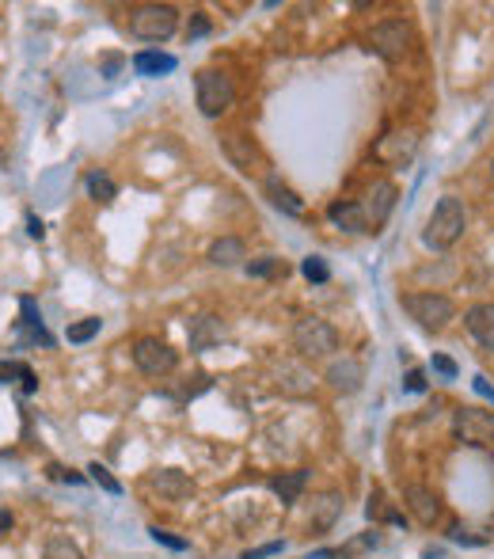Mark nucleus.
I'll return each instance as SVG.
<instances>
[{"label": "nucleus", "mask_w": 494, "mask_h": 559, "mask_svg": "<svg viewBox=\"0 0 494 559\" xmlns=\"http://www.w3.org/2000/svg\"><path fill=\"white\" fill-rule=\"evenodd\" d=\"M464 229H468V210H464V202L453 198V194H445L434 206V213H430L426 229H422V244L434 251H445L464 236Z\"/></svg>", "instance_id": "1"}, {"label": "nucleus", "mask_w": 494, "mask_h": 559, "mask_svg": "<svg viewBox=\"0 0 494 559\" xmlns=\"http://www.w3.org/2000/svg\"><path fill=\"white\" fill-rule=\"evenodd\" d=\"M126 27L137 42H168L179 31V12L171 4H137L130 8Z\"/></svg>", "instance_id": "2"}, {"label": "nucleus", "mask_w": 494, "mask_h": 559, "mask_svg": "<svg viewBox=\"0 0 494 559\" xmlns=\"http://www.w3.org/2000/svg\"><path fill=\"white\" fill-rule=\"evenodd\" d=\"M403 312L415 320L418 328H426V331H445L449 328V320L456 316L453 301H449L445 293H434V290L407 293V297H403Z\"/></svg>", "instance_id": "3"}, {"label": "nucleus", "mask_w": 494, "mask_h": 559, "mask_svg": "<svg viewBox=\"0 0 494 559\" xmlns=\"http://www.w3.org/2000/svg\"><path fill=\"white\" fill-rule=\"evenodd\" d=\"M194 96H198V111L206 118H221L236 103V88H232V77L217 73V69H202L194 77Z\"/></svg>", "instance_id": "4"}, {"label": "nucleus", "mask_w": 494, "mask_h": 559, "mask_svg": "<svg viewBox=\"0 0 494 559\" xmlns=\"http://www.w3.org/2000/svg\"><path fill=\"white\" fill-rule=\"evenodd\" d=\"M293 347L301 350L304 358H327L339 350V331L320 316H304L293 324Z\"/></svg>", "instance_id": "5"}, {"label": "nucleus", "mask_w": 494, "mask_h": 559, "mask_svg": "<svg viewBox=\"0 0 494 559\" xmlns=\"http://www.w3.org/2000/svg\"><path fill=\"white\" fill-rule=\"evenodd\" d=\"M411 23L407 20H380L369 35H365V46L384 61H399L407 58V50H411Z\"/></svg>", "instance_id": "6"}, {"label": "nucleus", "mask_w": 494, "mask_h": 559, "mask_svg": "<svg viewBox=\"0 0 494 559\" xmlns=\"http://www.w3.org/2000/svg\"><path fill=\"white\" fill-rule=\"evenodd\" d=\"M133 366L141 369L145 377H168L171 369L179 366V354H175L164 339H152V335H145V339H137V343H133Z\"/></svg>", "instance_id": "7"}, {"label": "nucleus", "mask_w": 494, "mask_h": 559, "mask_svg": "<svg viewBox=\"0 0 494 559\" xmlns=\"http://www.w3.org/2000/svg\"><path fill=\"white\" fill-rule=\"evenodd\" d=\"M221 153L228 156V164L236 168V172H244V175H270L266 168V156H263V149L251 141L247 134H221Z\"/></svg>", "instance_id": "8"}, {"label": "nucleus", "mask_w": 494, "mask_h": 559, "mask_svg": "<svg viewBox=\"0 0 494 559\" xmlns=\"http://www.w3.org/2000/svg\"><path fill=\"white\" fill-rule=\"evenodd\" d=\"M453 430L464 445L483 449V445L494 442V411H483V407H460V411L453 415Z\"/></svg>", "instance_id": "9"}, {"label": "nucleus", "mask_w": 494, "mask_h": 559, "mask_svg": "<svg viewBox=\"0 0 494 559\" xmlns=\"http://www.w3.org/2000/svg\"><path fill=\"white\" fill-rule=\"evenodd\" d=\"M396 198H399V191H396V183H392V179H380V183L369 187L365 202H361L369 232H380V225L392 217V210H396Z\"/></svg>", "instance_id": "10"}, {"label": "nucleus", "mask_w": 494, "mask_h": 559, "mask_svg": "<svg viewBox=\"0 0 494 559\" xmlns=\"http://www.w3.org/2000/svg\"><path fill=\"white\" fill-rule=\"evenodd\" d=\"M149 487L152 491H160L168 502H179L194 495V480H190L187 472H179V468H160V472H152Z\"/></svg>", "instance_id": "11"}, {"label": "nucleus", "mask_w": 494, "mask_h": 559, "mask_svg": "<svg viewBox=\"0 0 494 559\" xmlns=\"http://www.w3.org/2000/svg\"><path fill=\"white\" fill-rule=\"evenodd\" d=\"M464 328L472 331V339L483 350H494V301H479L464 312Z\"/></svg>", "instance_id": "12"}, {"label": "nucleus", "mask_w": 494, "mask_h": 559, "mask_svg": "<svg viewBox=\"0 0 494 559\" xmlns=\"http://www.w3.org/2000/svg\"><path fill=\"white\" fill-rule=\"evenodd\" d=\"M415 149H418V137L411 130H396V134L380 137L377 160H384V164H407L415 156Z\"/></svg>", "instance_id": "13"}, {"label": "nucleus", "mask_w": 494, "mask_h": 559, "mask_svg": "<svg viewBox=\"0 0 494 559\" xmlns=\"http://www.w3.org/2000/svg\"><path fill=\"white\" fill-rule=\"evenodd\" d=\"M187 339H190V350L202 354V350L217 347V343L225 339V324H221L217 316H194L187 328Z\"/></svg>", "instance_id": "14"}, {"label": "nucleus", "mask_w": 494, "mask_h": 559, "mask_svg": "<svg viewBox=\"0 0 494 559\" xmlns=\"http://www.w3.org/2000/svg\"><path fill=\"white\" fill-rule=\"evenodd\" d=\"M403 502H407V510H411L422 525H434V521L441 518V499H437L430 487H418V483H411V487L403 491Z\"/></svg>", "instance_id": "15"}, {"label": "nucleus", "mask_w": 494, "mask_h": 559, "mask_svg": "<svg viewBox=\"0 0 494 559\" xmlns=\"http://www.w3.org/2000/svg\"><path fill=\"white\" fill-rule=\"evenodd\" d=\"M361 377H365V369H361V362L358 358H350V354H342V358H335V362L327 366V381L339 388V392H358Z\"/></svg>", "instance_id": "16"}, {"label": "nucleus", "mask_w": 494, "mask_h": 559, "mask_svg": "<svg viewBox=\"0 0 494 559\" xmlns=\"http://www.w3.org/2000/svg\"><path fill=\"white\" fill-rule=\"evenodd\" d=\"M266 183V198H270V206L274 210H282L289 213V217H304V202H301V194L297 191H289L278 175H266L263 179Z\"/></svg>", "instance_id": "17"}, {"label": "nucleus", "mask_w": 494, "mask_h": 559, "mask_svg": "<svg viewBox=\"0 0 494 559\" xmlns=\"http://www.w3.org/2000/svg\"><path fill=\"white\" fill-rule=\"evenodd\" d=\"M19 305H23V320H19L23 339H27V343H38V347H54V335H50V331H46V324H42V316H38L35 301H31V297H23Z\"/></svg>", "instance_id": "18"}, {"label": "nucleus", "mask_w": 494, "mask_h": 559, "mask_svg": "<svg viewBox=\"0 0 494 559\" xmlns=\"http://www.w3.org/2000/svg\"><path fill=\"white\" fill-rule=\"evenodd\" d=\"M339 514H342V495H339V491H323V495H316V499H312L308 525H312V529H331Z\"/></svg>", "instance_id": "19"}, {"label": "nucleus", "mask_w": 494, "mask_h": 559, "mask_svg": "<svg viewBox=\"0 0 494 559\" xmlns=\"http://www.w3.org/2000/svg\"><path fill=\"white\" fill-rule=\"evenodd\" d=\"M244 259H247V248L240 236H221V240L209 244V263L213 267H240Z\"/></svg>", "instance_id": "20"}, {"label": "nucleus", "mask_w": 494, "mask_h": 559, "mask_svg": "<svg viewBox=\"0 0 494 559\" xmlns=\"http://www.w3.org/2000/svg\"><path fill=\"white\" fill-rule=\"evenodd\" d=\"M327 217H331L342 232H369L361 202H331V206H327Z\"/></svg>", "instance_id": "21"}, {"label": "nucleus", "mask_w": 494, "mask_h": 559, "mask_svg": "<svg viewBox=\"0 0 494 559\" xmlns=\"http://www.w3.org/2000/svg\"><path fill=\"white\" fill-rule=\"evenodd\" d=\"M304 483H308V468H293V472L274 476V480H270V491L282 499V506H293V502L301 499Z\"/></svg>", "instance_id": "22"}, {"label": "nucleus", "mask_w": 494, "mask_h": 559, "mask_svg": "<svg viewBox=\"0 0 494 559\" xmlns=\"http://www.w3.org/2000/svg\"><path fill=\"white\" fill-rule=\"evenodd\" d=\"M175 65H179V61L171 58V54H160V50H141V54H133V69H137L141 77H164Z\"/></svg>", "instance_id": "23"}, {"label": "nucleus", "mask_w": 494, "mask_h": 559, "mask_svg": "<svg viewBox=\"0 0 494 559\" xmlns=\"http://www.w3.org/2000/svg\"><path fill=\"white\" fill-rule=\"evenodd\" d=\"M16 377L23 381V392H27V396L38 388V377L31 373L27 362H0V385H8V381H16Z\"/></svg>", "instance_id": "24"}, {"label": "nucleus", "mask_w": 494, "mask_h": 559, "mask_svg": "<svg viewBox=\"0 0 494 559\" xmlns=\"http://www.w3.org/2000/svg\"><path fill=\"white\" fill-rule=\"evenodd\" d=\"M84 183H88V194H92L95 202H103V206L118 198V187H114V179H111V175H103V172H88V179H84Z\"/></svg>", "instance_id": "25"}, {"label": "nucleus", "mask_w": 494, "mask_h": 559, "mask_svg": "<svg viewBox=\"0 0 494 559\" xmlns=\"http://www.w3.org/2000/svg\"><path fill=\"white\" fill-rule=\"evenodd\" d=\"M278 377H289V381H285V392H308V388H312V373H304L301 366H293V362H282V366H278Z\"/></svg>", "instance_id": "26"}, {"label": "nucleus", "mask_w": 494, "mask_h": 559, "mask_svg": "<svg viewBox=\"0 0 494 559\" xmlns=\"http://www.w3.org/2000/svg\"><path fill=\"white\" fill-rule=\"evenodd\" d=\"M42 559H84V556H80V548H76L69 537H50L46 540V552H42Z\"/></svg>", "instance_id": "27"}, {"label": "nucleus", "mask_w": 494, "mask_h": 559, "mask_svg": "<svg viewBox=\"0 0 494 559\" xmlns=\"http://www.w3.org/2000/svg\"><path fill=\"white\" fill-rule=\"evenodd\" d=\"M247 274L251 278H274V274H285V263L278 255H263V259H251L247 263Z\"/></svg>", "instance_id": "28"}, {"label": "nucleus", "mask_w": 494, "mask_h": 559, "mask_svg": "<svg viewBox=\"0 0 494 559\" xmlns=\"http://www.w3.org/2000/svg\"><path fill=\"white\" fill-rule=\"evenodd\" d=\"M99 331H103V320H99V316L76 320V324H69V343H88V339H95Z\"/></svg>", "instance_id": "29"}, {"label": "nucleus", "mask_w": 494, "mask_h": 559, "mask_svg": "<svg viewBox=\"0 0 494 559\" xmlns=\"http://www.w3.org/2000/svg\"><path fill=\"white\" fill-rule=\"evenodd\" d=\"M301 274L308 278V282H316V286H323L327 278H331V270H327V263H323V255H308L301 263Z\"/></svg>", "instance_id": "30"}, {"label": "nucleus", "mask_w": 494, "mask_h": 559, "mask_svg": "<svg viewBox=\"0 0 494 559\" xmlns=\"http://www.w3.org/2000/svg\"><path fill=\"white\" fill-rule=\"evenodd\" d=\"M369 518H380V521H403V514H399V510H392V506H388V499H384V495H380V491H373V495H369Z\"/></svg>", "instance_id": "31"}, {"label": "nucleus", "mask_w": 494, "mask_h": 559, "mask_svg": "<svg viewBox=\"0 0 494 559\" xmlns=\"http://www.w3.org/2000/svg\"><path fill=\"white\" fill-rule=\"evenodd\" d=\"M88 476H92V480L99 483L103 491H111V495H118V491H122V483L114 480V476L107 472V468H103V464H88Z\"/></svg>", "instance_id": "32"}, {"label": "nucleus", "mask_w": 494, "mask_h": 559, "mask_svg": "<svg viewBox=\"0 0 494 559\" xmlns=\"http://www.w3.org/2000/svg\"><path fill=\"white\" fill-rule=\"evenodd\" d=\"M430 366H434V373L437 377H445V381H456V373H460L449 354H434V362H430Z\"/></svg>", "instance_id": "33"}, {"label": "nucleus", "mask_w": 494, "mask_h": 559, "mask_svg": "<svg viewBox=\"0 0 494 559\" xmlns=\"http://www.w3.org/2000/svg\"><path fill=\"white\" fill-rule=\"evenodd\" d=\"M206 31H209L206 12H194V20H190V27H187V39H198V35H206Z\"/></svg>", "instance_id": "34"}, {"label": "nucleus", "mask_w": 494, "mask_h": 559, "mask_svg": "<svg viewBox=\"0 0 494 559\" xmlns=\"http://www.w3.org/2000/svg\"><path fill=\"white\" fill-rule=\"evenodd\" d=\"M403 388H407V392H422V388H426V373H422V369H411V373L403 377Z\"/></svg>", "instance_id": "35"}, {"label": "nucleus", "mask_w": 494, "mask_h": 559, "mask_svg": "<svg viewBox=\"0 0 494 559\" xmlns=\"http://www.w3.org/2000/svg\"><path fill=\"white\" fill-rule=\"evenodd\" d=\"M152 540H160V544H168V548H175V552H183L187 548V540H179V537H171V533H164V529H149Z\"/></svg>", "instance_id": "36"}, {"label": "nucleus", "mask_w": 494, "mask_h": 559, "mask_svg": "<svg viewBox=\"0 0 494 559\" xmlns=\"http://www.w3.org/2000/svg\"><path fill=\"white\" fill-rule=\"evenodd\" d=\"M282 552V544L274 540V544H263V548H251V552H244V559H266V556H278Z\"/></svg>", "instance_id": "37"}, {"label": "nucleus", "mask_w": 494, "mask_h": 559, "mask_svg": "<svg viewBox=\"0 0 494 559\" xmlns=\"http://www.w3.org/2000/svg\"><path fill=\"white\" fill-rule=\"evenodd\" d=\"M50 476L61 483H84V476H76V472H69V468H61V464H50Z\"/></svg>", "instance_id": "38"}, {"label": "nucleus", "mask_w": 494, "mask_h": 559, "mask_svg": "<svg viewBox=\"0 0 494 559\" xmlns=\"http://www.w3.org/2000/svg\"><path fill=\"white\" fill-rule=\"evenodd\" d=\"M27 232H31V236H35V240H42V221H38L35 213H31V217H27Z\"/></svg>", "instance_id": "39"}, {"label": "nucleus", "mask_w": 494, "mask_h": 559, "mask_svg": "<svg viewBox=\"0 0 494 559\" xmlns=\"http://www.w3.org/2000/svg\"><path fill=\"white\" fill-rule=\"evenodd\" d=\"M475 392H483V396H491V400H494V388L487 385V381H483V377H475Z\"/></svg>", "instance_id": "40"}, {"label": "nucleus", "mask_w": 494, "mask_h": 559, "mask_svg": "<svg viewBox=\"0 0 494 559\" xmlns=\"http://www.w3.org/2000/svg\"><path fill=\"white\" fill-rule=\"evenodd\" d=\"M8 529H12V514H8V510H0V537H4Z\"/></svg>", "instance_id": "41"}, {"label": "nucleus", "mask_w": 494, "mask_h": 559, "mask_svg": "<svg viewBox=\"0 0 494 559\" xmlns=\"http://www.w3.org/2000/svg\"><path fill=\"white\" fill-rule=\"evenodd\" d=\"M118 65H122V58H107V61H103V69H107V77H114V73H118Z\"/></svg>", "instance_id": "42"}, {"label": "nucleus", "mask_w": 494, "mask_h": 559, "mask_svg": "<svg viewBox=\"0 0 494 559\" xmlns=\"http://www.w3.org/2000/svg\"><path fill=\"white\" fill-rule=\"evenodd\" d=\"M491 179H494V160H491Z\"/></svg>", "instance_id": "43"}]
</instances>
